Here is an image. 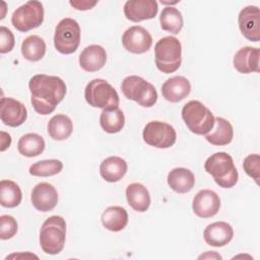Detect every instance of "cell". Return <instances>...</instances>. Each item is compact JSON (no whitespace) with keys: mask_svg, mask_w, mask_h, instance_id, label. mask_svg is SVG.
Segmentation results:
<instances>
[{"mask_svg":"<svg viewBox=\"0 0 260 260\" xmlns=\"http://www.w3.org/2000/svg\"><path fill=\"white\" fill-rule=\"evenodd\" d=\"M28 88L35 111L44 116L53 113L66 94L65 82L54 75H34L28 81Z\"/></svg>","mask_w":260,"mask_h":260,"instance_id":"6da1fadb","label":"cell"},{"mask_svg":"<svg viewBox=\"0 0 260 260\" xmlns=\"http://www.w3.org/2000/svg\"><path fill=\"white\" fill-rule=\"evenodd\" d=\"M204 169L221 188H232L238 182L239 174L233 157L224 151L211 154L205 160Z\"/></svg>","mask_w":260,"mask_h":260,"instance_id":"7a4b0ae2","label":"cell"},{"mask_svg":"<svg viewBox=\"0 0 260 260\" xmlns=\"http://www.w3.org/2000/svg\"><path fill=\"white\" fill-rule=\"evenodd\" d=\"M66 221L60 215L48 217L40 231V245L42 250L49 255L59 254L65 245Z\"/></svg>","mask_w":260,"mask_h":260,"instance_id":"3957f363","label":"cell"},{"mask_svg":"<svg viewBox=\"0 0 260 260\" xmlns=\"http://www.w3.org/2000/svg\"><path fill=\"white\" fill-rule=\"evenodd\" d=\"M156 68L169 74L177 71L182 62V46L180 41L172 36L161 38L154 46Z\"/></svg>","mask_w":260,"mask_h":260,"instance_id":"277c9868","label":"cell"},{"mask_svg":"<svg viewBox=\"0 0 260 260\" xmlns=\"http://www.w3.org/2000/svg\"><path fill=\"white\" fill-rule=\"evenodd\" d=\"M182 118L187 128L194 134L206 135L214 126L211 111L199 101H190L182 109Z\"/></svg>","mask_w":260,"mask_h":260,"instance_id":"5b68a950","label":"cell"},{"mask_svg":"<svg viewBox=\"0 0 260 260\" xmlns=\"http://www.w3.org/2000/svg\"><path fill=\"white\" fill-rule=\"evenodd\" d=\"M84 98L89 106L103 110L117 108L120 102L117 90L102 78L92 79L86 84Z\"/></svg>","mask_w":260,"mask_h":260,"instance_id":"8992f818","label":"cell"},{"mask_svg":"<svg viewBox=\"0 0 260 260\" xmlns=\"http://www.w3.org/2000/svg\"><path fill=\"white\" fill-rule=\"evenodd\" d=\"M121 89L126 99L136 102L138 105L150 108L157 101L155 87L145 79L137 75H130L124 78Z\"/></svg>","mask_w":260,"mask_h":260,"instance_id":"52a82bcc","label":"cell"},{"mask_svg":"<svg viewBox=\"0 0 260 260\" xmlns=\"http://www.w3.org/2000/svg\"><path fill=\"white\" fill-rule=\"evenodd\" d=\"M80 44V26L70 17L63 18L55 28L54 46L56 50L65 55L74 53Z\"/></svg>","mask_w":260,"mask_h":260,"instance_id":"ba28073f","label":"cell"},{"mask_svg":"<svg viewBox=\"0 0 260 260\" xmlns=\"http://www.w3.org/2000/svg\"><path fill=\"white\" fill-rule=\"evenodd\" d=\"M44 21V7L39 1H27L19 6L11 16L12 25L21 32L39 27Z\"/></svg>","mask_w":260,"mask_h":260,"instance_id":"9c48e42d","label":"cell"},{"mask_svg":"<svg viewBox=\"0 0 260 260\" xmlns=\"http://www.w3.org/2000/svg\"><path fill=\"white\" fill-rule=\"evenodd\" d=\"M145 143L156 148H169L177 139V133L173 126L161 121L148 122L142 132Z\"/></svg>","mask_w":260,"mask_h":260,"instance_id":"30bf717a","label":"cell"},{"mask_svg":"<svg viewBox=\"0 0 260 260\" xmlns=\"http://www.w3.org/2000/svg\"><path fill=\"white\" fill-rule=\"evenodd\" d=\"M122 44L130 53L143 54L150 49L152 38L144 27L134 25L124 31L122 36Z\"/></svg>","mask_w":260,"mask_h":260,"instance_id":"8fae6325","label":"cell"},{"mask_svg":"<svg viewBox=\"0 0 260 260\" xmlns=\"http://www.w3.org/2000/svg\"><path fill=\"white\" fill-rule=\"evenodd\" d=\"M238 23L242 35L251 42L260 40V11L257 6L249 5L241 10Z\"/></svg>","mask_w":260,"mask_h":260,"instance_id":"7c38bea8","label":"cell"},{"mask_svg":"<svg viewBox=\"0 0 260 260\" xmlns=\"http://www.w3.org/2000/svg\"><path fill=\"white\" fill-rule=\"evenodd\" d=\"M192 208L194 213L201 218L214 216L220 208V198L212 190H200L193 198Z\"/></svg>","mask_w":260,"mask_h":260,"instance_id":"4fadbf2b","label":"cell"},{"mask_svg":"<svg viewBox=\"0 0 260 260\" xmlns=\"http://www.w3.org/2000/svg\"><path fill=\"white\" fill-rule=\"evenodd\" d=\"M158 5L155 0H128L124 4L125 17L133 22H139L155 17Z\"/></svg>","mask_w":260,"mask_h":260,"instance_id":"5bb4252c","label":"cell"},{"mask_svg":"<svg viewBox=\"0 0 260 260\" xmlns=\"http://www.w3.org/2000/svg\"><path fill=\"white\" fill-rule=\"evenodd\" d=\"M1 121L10 127L22 125L27 118V111L23 104L12 98H1Z\"/></svg>","mask_w":260,"mask_h":260,"instance_id":"9a60e30c","label":"cell"},{"mask_svg":"<svg viewBox=\"0 0 260 260\" xmlns=\"http://www.w3.org/2000/svg\"><path fill=\"white\" fill-rule=\"evenodd\" d=\"M30 200L37 210L42 212L51 211L58 203V192L52 184L42 182L34 187Z\"/></svg>","mask_w":260,"mask_h":260,"instance_id":"2e32d148","label":"cell"},{"mask_svg":"<svg viewBox=\"0 0 260 260\" xmlns=\"http://www.w3.org/2000/svg\"><path fill=\"white\" fill-rule=\"evenodd\" d=\"M234 237L232 225L225 221H216L208 224L204 232L203 238L207 245L213 247H223L228 245Z\"/></svg>","mask_w":260,"mask_h":260,"instance_id":"e0dca14e","label":"cell"},{"mask_svg":"<svg viewBox=\"0 0 260 260\" xmlns=\"http://www.w3.org/2000/svg\"><path fill=\"white\" fill-rule=\"evenodd\" d=\"M259 58L260 51L258 48L243 47L234 56V67L243 74L259 72Z\"/></svg>","mask_w":260,"mask_h":260,"instance_id":"ac0fdd59","label":"cell"},{"mask_svg":"<svg viewBox=\"0 0 260 260\" xmlns=\"http://www.w3.org/2000/svg\"><path fill=\"white\" fill-rule=\"evenodd\" d=\"M191 91V83L184 76H174L166 80L161 85L162 96L171 103L184 100Z\"/></svg>","mask_w":260,"mask_h":260,"instance_id":"d6986e66","label":"cell"},{"mask_svg":"<svg viewBox=\"0 0 260 260\" xmlns=\"http://www.w3.org/2000/svg\"><path fill=\"white\" fill-rule=\"evenodd\" d=\"M107 61L106 50L100 45H90L79 55V65L87 72H95L104 67Z\"/></svg>","mask_w":260,"mask_h":260,"instance_id":"ffe728a7","label":"cell"},{"mask_svg":"<svg viewBox=\"0 0 260 260\" xmlns=\"http://www.w3.org/2000/svg\"><path fill=\"white\" fill-rule=\"evenodd\" d=\"M127 162L124 158L112 155L105 158L100 166V174L104 180L110 183L120 181L127 173Z\"/></svg>","mask_w":260,"mask_h":260,"instance_id":"44dd1931","label":"cell"},{"mask_svg":"<svg viewBox=\"0 0 260 260\" xmlns=\"http://www.w3.org/2000/svg\"><path fill=\"white\" fill-rule=\"evenodd\" d=\"M167 181L171 189L180 194L190 192L195 185L194 174L186 168L173 169L169 173Z\"/></svg>","mask_w":260,"mask_h":260,"instance_id":"7402d4cb","label":"cell"},{"mask_svg":"<svg viewBox=\"0 0 260 260\" xmlns=\"http://www.w3.org/2000/svg\"><path fill=\"white\" fill-rule=\"evenodd\" d=\"M128 204L138 212L146 211L150 206V195L147 188L140 183H132L126 188Z\"/></svg>","mask_w":260,"mask_h":260,"instance_id":"603a6c76","label":"cell"},{"mask_svg":"<svg viewBox=\"0 0 260 260\" xmlns=\"http://www.w3.org/2000/svg\"><path fill=\"white\" fill-rule=\"evenodd\" d=\"M213 131L205 135V139L212 145H226L232 142L234 137V129L232 124L221 117L214 119Z\"/></svg>","mask_w":260,"mask_h":260,"instance_id":"cb8c5ba5","label":"cell"},{"mask_svg":"<svg viewBox=\"0 0 260 260\" xmlns=\"http://www.w3.org/2000/svg\"><path fill=\"white\" fill-rule=\"evenodd\" d=\"M103 225L111 232H120L128 223V213L121 206H109L101 217Z\"/></svg>","mask_w":260,"mask_h":260,"instance_id":"d4e9b609","label":"cell"},{"mask_svg":"<svg viewBox=\"0 0 260 260\" xmlns=\"http://www.w3.org/2000/svg\"><path fill=\"white\" fill-rule=\"evenodd\" d=\"M48 133L54 140H65L73 132V123L71 119L64 114L53 116L47 126Z\"/></svg>","mask_w":260,"mask_h":260,"instance_id":"484cf974","label":"cell"},{"mask_svg":"<svg viewBox=\"0 0 260 260\" xmlns=\"http://www.w3.org/2000/svg\"><path fill=\"white\" fill-rule=\"evenodd\" d=\"M45 140L37 133H27L22 135L17 143L20 154L26 157H35L45 150Z\"/></svg>","mask_w":260,"mask_h":260,"instance_id":"4316f807","label":"cell"},{"mask_svg":"<svg viewBox=\"0 0 260 260\" xmlns=\"http://www.w3.org/2000/svg\"><path fill=\"white\" fill-rule=\"evenodd\" d=\"M100 124L103 130L107 133H118L125 125V116L119 107L103 110L100 116Z\"/></svg>","mask_w":260,"mask_h":260,"instance_id":"83f0119b","label":"cell"},{"mask_svg":"<svg viewBox=\"0 0 260 260\" xmlns=\"http://www.w3.org/2000/svg\"><path fill=\"white\" fill-rule=\"evenodd\" d=\"M21 54L28 61H40L46 54L45 41L36 35L28 36L21 44Z\"/></svg>","mask_w":260,"mask_h":260,"instance_id":"f1b7e54d","label":"cell"},{"mask_svg":"<svg viewBox=\"0 0 260 260\" xmlns=\"http://www.w3.org/2000/svg\"><path fill=\"white\" fill-rule=\"evenodd\" d=\"M22 193L19 186L10 180L0 182V203L4 207L13 208L20 204Z\"/></svg>","mask_w":260,"mask_h":260,"instance_id":"f546056e","label":"cell"},{"mask_svg":"<svg viewBox=\"0 0 260 260\" xmlns=\"http://www.w3.org/2000/svg\"><path fill=\"white\" fill-rule=\"evenodd\" d=\"M160 27L171 34L177 35L181 31L184 20L182 13L175 7L167 6L162 9L159 16Z\"/></svg>","mask_w":260,"mask_h":260,"instance_id":"4dcf8cb0","label":"cell"},{"mask_svg":"<svg viewBox=\"0 0 260 260\" xmlns=\"http://www.w3.org/2000/svg\"><path fill=\"white\" fill-rule=\"evenodd\" d=\"M63 169V164L59 159H44L32 164L29 167V174L35 177H50L59 174Z\"/></svg>","mask_w":260,"mask_h":260,"instance_id":"1f68e13d","label":"cell"},{"mask_svg":"<svg viewBox=\"0 0 260 260\" xmlns=\"http://www.w3.org/2000/svg\"><path fill=\"white\" fill-rule=\"evenodd\" d=\"M17 221L11 215L0 216V238L1 240H8L15 236L17 233Z\"/></svg>","mask_w":260,"mask_h":260,"instance_id":"d6a6232c","label":"cell"},{"mask_svg":"<svg viewBox=\"0 0 260 260\" xmlns=\"http://www.w3.org/2000/svg\"><path fill=\"white\" fill-rule=\"evenodd\" d=\"M243 168L245 173L255 180L258 184L260 178V156L257 153L249 154L245 157L243 162Z\"/></svg>","mask_w":260,"mask_h":260,"instance_id":"836d02e7","label":"cell"},{"mask_svg":"<svg viewBox=\"0 0 260 260\" xmlns=\"http://www.w3.org/2000/svg\"><path fill=\"white\" fill-rule=\"evenodd\" d=\"M14 36L10 29L5 26H0V53L5 54L10 52L14 47Z\"/></svg>","mask_w":260,"mask_h":260,"instance_id":"e575fe53","label":"cell"},{"mask_svg":"<svg viewBox=\"0 0 260 260\" xmlns=\"http://www.w3.org/2000/svg\"><path fill=\"white\" fill-rule=\"evenodd\" d=\"M69 4L77 10H88L98 4V1H69Z\"/></svg>","mask_w":260,"mask_h":260,"instance_id":"d590c367","label":"cell"},{"mask_svg":"<svg viewBox=\"0 0 260 260\" xmlns=\"http://www.w3.org/2000/svg\"><path fill=\"white\" fill-rule=\"evenodd\" d=\"M11 144V136L4 132V131H1V151H4L6 148H8Z\"/></svg>","mask_w":260,"mask_h":260,"instance_id":"8d00e7d4","label":"cell"},{"mask_svg":"<svg viewBox=\"0 0 260 260\" xmlns=\"http://www.w3.org/2000/svg\"><path fill=\"white\" fill-rule=\"evenodd\" d=\"M201 258H217V259H221V256L213 251H208L206 254H202L201 256H199V259Z\"/></svg>","mask_w":260,"mask_h":260,"instance_id":"74e56055","label":"cell"}]
</instances>
